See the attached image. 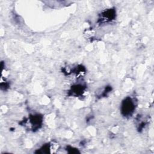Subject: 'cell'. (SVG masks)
Returning a JSON list of instances; mask_svg holds the SVG:
<instances>
[{"mask_svg":"<svg viewBox=\"0 0 154 154\" xmlns=\"http://www.w3.org/2000/svg\"><path fill=\"white\" fill-rule=\"evenodd\" d=\"M135 109V103L133 99L130 97H126L121 105V112L125 117L131 116Z\"/></svg>","mask_w":154,"mask_h":154,"instance_id":"1","label":"cell"},{"mask_svg":"<svg viewBox=\"0 0 154 154\" xmlns=\"http://www.w3.org/2000/svg\"><path fill=\"white\" fill-rule=\"evenodd\" d=\"M42 123V117L38 114L31 115L26 120V123L29 128L35 130L40 128Z\"/></svg>","mask_w":154,"mask_h":154,"instance_id":"2","label":"cell"},{"mask_svg":"<svg viewBox=\"0 0 154 154\" xmlns=\"http://www.w3.org/2000/svg\"><path fill=\"white\" fill-rule=\"evenodd\" d=\"M115 11L112 9H108L107 10L104 11L100 15V17L99 18V20L101 23H105L110 22L115 18L116 16Z\"/></svg>","mask_w":154,"mask_h":154,"instance_id":"3","label":"cell"},{"mask_svg":"<svg viewBox=\"0 0 154 154\" xmlns=\"http://www.w3.org/2000/svg\"><path fill=\"white\" fill-rule=\"evenodd\" d=\"M84 90V88L81 85H77L75 86H73L72 88V92L73 95L78 96L82 93V92Z\"/></svg>","mask_w":154,"mask_h":154,"instance_id":"4","label":"cell"}]
</instances>
